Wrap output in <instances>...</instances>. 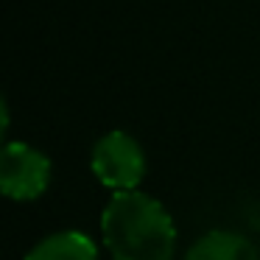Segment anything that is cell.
<instances>
[{"instance_id": "cell-4", "label": "cell", "mask_w": 260, "mask_h": 260, "mask_svg": "<svg viewBox=\"0 0 260 260\" xmlns=\"http://www.w3.org/2000/svg\"><path fill=\"white\" fill-rule=\"evenodd\" d=\"M182 260H260V252L241 232L213 230L199 238Z\"/></svg>"}, {"instance_id": "cell-5", "label": "cell", "mask_w": 260, "mask_h": 260, "mask_svg": "<svg viewBox=\"0 0 260 260\" xmlns=\"http://www.w3.org/2000/svg\"><path fill=\"white\" fill-rule=\"evenodd\" d=\"M25 260H98V249L92 238L81 230H62L42 238Z\"/></svg>"}, {"instance_id": "cell-3", "label": "cell", "mask_w": 260, "mask_h": 260, "mask_svg": "<svg viewBox=\"0 0 260 260\" xmlns=\"http://www.w3.org/2000/svg\"><path fill=\"white\" fill-rule=\"evenodd\" d=\"M51 185V159L28 143H6L0 151V190L14 202H34Z\"/></svg>"}, {"instance_id": "cell-1", "label": "cell", "mask_w": 260, "mask_h": 260, "mask_svg": "<svg viewBox=\"0 0 260 260\" xmlns=\"http://www.w3.org/2000/svg\"><path fill=\"white\" fill-rule=\"evenodd\" d=\"M101 238L115 260H174L176 252L171 213L143 190L112 193L101 215Z\"/></svg>"}, {"instance_id": "cell-2", "label": "cell", "mask_w": 260, "mask_h": 260, "mask_svg": "<svg viewBox=\"0 0 260 260\" xmlns=\"http://www.w3.org/2000/svg\"><path fill=\"white\" fill-rule=\"evenodd\" d=\"M90 168L104 187L115 193L137 190L146 176V154L140 143L126 132H107L92 146Z\"/></svg>"}]
</instances>
